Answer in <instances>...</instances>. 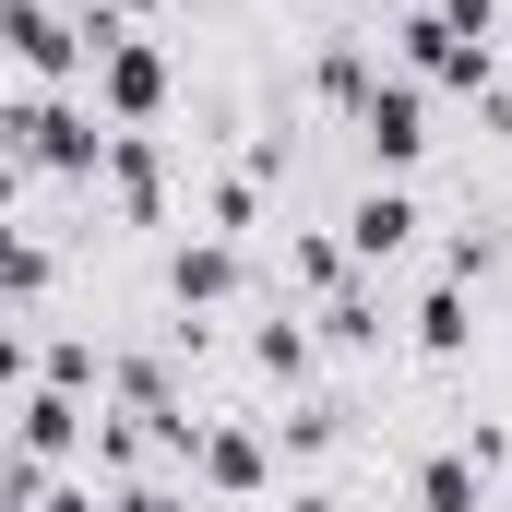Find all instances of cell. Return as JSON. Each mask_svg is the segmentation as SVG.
Instances as JSON below:
<instances>
[{"label":"cell","instance_id":"cell-1","mask_svg":"<svg viewBox=\"0 0 512 512\" xmlns=\"http://www.w3.org/2000/svg\"><path fill=\"white\" fill-rule=\"evenodd\" d=\"M346 143H358V167H370V179H429V167H441V108H429V84L393 60L382 84L358 96Z\"/></svg>","mask_w":512,"mask_h":512},{"label":"cell","instance_id":"cell-2","mask_svg":"<svg viewBox=\"0 0 512 512\" xmlns=\"http://www.w3.org/2000/svg\"><path fill=\"white\" fill-rule=\"evenodd\" d=\"M84 96H96L120 131H167V108H179V48L143 24V36H120V48L96 60V84H84Z\"/></svg>","mask_w":512,"mask_h":512}]
</instances>
